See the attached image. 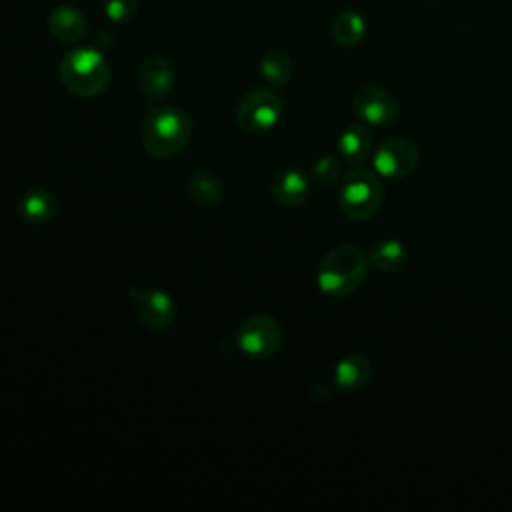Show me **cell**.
<instances>
[{"mask_svg": "<svg viewBox=\"0 0 512 512\" xmlns=\"http://www.w3.org/2000/svg\"><path fill=\"white\" fill-rule=\"evenodd\" d=\"M192 136L190 116L172 104L148 110L142 124V146L154 158H170L178 154Z\"/></svg>", "mask_w": 512, "mask_h": 512, "instance_id": "1", "label": "cell"}, {"mask_svg": "<svg viewBox=\"0 0 512 512\" xmlns=\"http://www.w3.org/2000/svg\"><path fill=\"white\" fill-rule=\"evenodd\" d=\"M368 256L354 244L332 248L320 262L316 272L318 288L334 298L356 292L368 274Z\"/></svg>", "mask_w": 512, "mask_h": 512, "instance_id": "2", "label": "cell"}, {"mask_svg": "<svg viewBox=\"0 0 512 512\" xmlns=\"http://www.w3.org/2000/svg\"><path fill=\"white\" fill-rule=\"evenodd\" d=\"M60 80L70 94L96 98L110 82L108 60L92 46L72 48L60 60Z\"/></svg>", "mask_w": 512, "mask_h": 512, "instance_id": "3", "label": "cell"}, {"mask_svg": "<svg viewBox=\"0 0 512 512\" xmlns=\"http://www.w3.org/2000/svg\"><path fill=\"white\" fill-rule=\"evenodd\" d=\"M384 200V190L370 170L354 168L350 170L340 186L338 206L340 212L354 222H362L378 212Z\"/></svg>", "mask_w": 512, "mask_h": 512, "instance_id": "4", "label": "cell"}, {"mask_svg": "<svg viewBox=\"0 0 512 512\" xmlns=\"http://www.w3.org/2000/svg\"><path fill=\"white\" fill-rule=\"evenodd\" d=\"M284 112V102L280 94L272 88H252L248 90L236 108V122L248 134H262L272 130Z\"/></svg>", "mask_w": 512, "mask_h": 512, "instance_id": "5", "label": "cell"}, {"mask_svg": "<svg viewBox=\"0 0 512 512\" xmlns=\"http://www.w3.org/2000/svg\"><path fill=\"white\" fill-rule=\"evenodd\" d=\"M282 326L268 314H254L242 320L234 332L236 348L250 358L274 356L282 346Z\"/></svg>", "mask_w": 512, "mask_h": 512, "instance_id": "6", "label": "cell"}, {"mask_svg": "<svg viewBox=\"0 0 512 512\" xmlns=\"http://www.w3.org/2000/svg\"><path fill=\"white\" fill-rule=\"evenodd\" d=\"M128 298L136 312V318L148 330L160 332L174 324L176 304L160 288H130Z\"/></svg>", "mask_w": 512, "mask_h": 512, "instance_id": "7", "label": "cell"}, {"mask_svg": "<svg viewBox=\"0 0 512 512\" xmlns=\"http://www.w3.org/2000/svg\"><path fill=\"white\" fill-rule=\"evenodd\" d=\"M418 160L420 154L414 142L400 136H392L378 144L372 162L380 176L398 180L410 176L416 170Z\"/></svg>", "mask_w": 512, "mask_h": 512, "instance_id": "8", "label": "cell"}, {"mask_svg": "<svg viewBox=\"0 0 512 512\" xmlns=\"http://www.w3.org/2000/svg\"><path fill=\"white\" fill-rule=\"evenodd\" d=\"M352 108L370 126H388L398 116V100L390 90L376 84L358 88L352 96Z\"/></svg>", "mask_w": 512, "mask_h": 512, "instance_id": "9", "label": "cell"}, {"mask_svg": "<svg viewBox=\"0 0 512 512\" xmlns=\"http://www.w3.org/2000/svg\"><path fill=\"white\" fill-rule=\"evenodd\" d=\"M136 82L140 92L148 98V100H164L176 82V74L174 68L170 64V60H166L164 56H146L136 72Z\"/></svg>", "mask_w": 512, "mask_h": 512, "instance_id": "10", "label": "cell"}, {"mask_svg": "<svg viewBox=\"0 0 512 512\" xmlns=\"http://www.w3.org/2000/svg\"><path fill=\"white\" fill-rule=\"evenodd\" d=\"M310 196V180L300 168H286L272 180V198L280 208L294 210Z\"/></svg>", "mask_w": 512, "mask_h": 512, "instance_id": "11", "label": "cell"}, {"mask_svg": "<svg viewBox=\"0 0 512 512\" xmlns=\"http://www.w3.org/2000/svg\"><path fill=\"white\" fill-rule=\"evenodd\" d=\"M48 28L56 40L64 44H74L84 38L88 22H86V16L76 6L62 4L50 12Z\"/></svg>", "mask_w": 512, "mask_h": 512, "instance_id": "12", "label": "cell"}, {"mask_svg": "<svg viewBox=\"0 0 512 512\" xmlns=\"http://www.w3.org/2000/svg\"><path fill=\"white\" fill-rule=\"evenodd\" d=\"M372 364L364 354H348L334 368V382L344 392H356L370 382Z\"/></svg>", "mask_w": 512, "mask_h": 512, "instance_id": "13", "label": "cell"}, {"mask_svg": "<svg viewBox=\"0 0 512 512\" xmlns=\"http://www.w3.org/2000/svg\"><path fill=\"white\" fill-rule=\"evenodd\" d=\"M20 216L34 226L46 224L56 216L58 210V200L54 194L46 188H30L22 194L20 204H18Z\"/></svg>", "mask_w": 512, "mask_h": 512, "instance_id": "14", "label": "cell"}, {"mask_svg": "<svg viewBox=\"0 0 512 512\" xmlns=\"http://www.w3.org/2000/svg\"><path fill=\"white\" fill-rule=\"evenodd\" d=\"M372 150V134L364 124H350L338 136V154L348 164L362 162Z\"/></svg>", "mask_w": 512, "mask_h": 512, "instance_id": "15", "label": "cell"}, {"mask_svg": "<svg viewBox=\"0 0 512 512\" xmlns=\"http://www.w3.org/2000/svg\"><path fill=\"white\" fill-rule=\"evenodd\" d=\"M222 182L218 178V174H214L208 168H198L190 174L188 178V194L194 200V204L210 208L214 204L220 202L222 198Z\"/></svg>", "mask_w": 512, "mask_h": 512, "instance_id": "16", "label": "cell"}, {"mask_svg": "<svg viewBox=\"0 0 512 512\" xmlns=\"http://www.w3.org/2000/svg\"><path fill=\"white\" fill-rule=\"evenodd\" d=\"M368 262L380 272H396L406 262V248L396 238L378 240L368 254Z\"/></svg>", "mask_w": 512, "mask_h": 512, "instance_id": "17", "label": "cell"}, {"mask_svg": "<svg viewBox=\"0 0 512 512\" xmlns=\"http://www.w3.org/2000/svg\"><path fill=\"white\" fill-rule=\"evenodd\" d=\"M258 70L272 86H286L292 78V60L280 48H270L260 56Z\"/></svg>", "mask_w": 512, "mask_h": 512, "instance_id": "18", "label": "cell"}, {"mask_svg": "<svg viewBox=\"0 0 512 512\" xmlns=\"http://www.w3.org/2000/svg\"><path fill=\"white\" fill-rule=\"evenodd\" d=\"M330 32L340 46H356L366 34V20L356 10H344L332 20Z\"/></svg>", "mask_w": 512, "mask_h": 512, "instance_id": "19", "label": "cell"}, {"mask_svg": "<svg viewBox=\"0 0 512 512\" xmlns=\"http://www.w3.org/2000/svg\"><path fill=\"white\" fill-rule=\"evenodd\" d=\"M102 10L110 22H128L136 10H138V0H102Z\"/></svg>", "mask_w": 512, "mask_h": 512, "instance_id": "20", "label": "cell"}, {"mask_svg": "<svg viewBox=\"0 0 512 512\" xmlns=\"http://www.w3.org/2000/svg\"><path fill=\"white\" fill-rule=\"evenodd\" d=\"M312 174L318 182L322 184H332L340 178L342 174V164L336 156H320L314 166H312Z\"/></svg>", "mask_w": 512, "mask_h": 512, "instance_id": "21", "label": "cell"}, {"mask_svg": "<svg viewBox=\"0 0 512 512\" xmlns=\"http://www.w3.org/2000/svg\"><path fill=\"white\" fill-rule=\"evenodd\" d=\"M426 2H432V0H426Z\"/></svg>", "mask_w": 512, "mask_h": 512, "instance_id": "22", "label": "cell"}]
</instances>
